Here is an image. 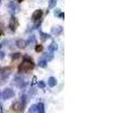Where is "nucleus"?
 <instances>
[{"mask_svg": "<svg viewBox=\"0 0 129 113\" xmlns=\"http://www.w3.org/2000/svg\"><path fill=\"white\" fill-rule=\"evenodd\" d=\"M5 58V53L4 52H0V59H4Z\"/></svg>", "mask_w": 129, "mask_h": 113, "instance_id": "393cba45", "label": "nucleus"}, {"mask_svg": "<svg viewBox=\"0 0 129 113\" xmlns=\"http://www.w3.org/2000/svg\"><path fill=\"white\" fill-rule=\"evenodd\" d=\"M59 13H60V10H59V9H58V8H57V9H56V10H54V16H57V15H58V14H59Z\"/></svg>", "mask_w": 129, "mask_h": 113, "instance_id": "b1692460", "label": "nucleus"}, {"mask_svg": "<svg viewBox=\"0 0 129 113\" xmlns=\"http://www.w3.org/2000/svg\"><path fill=\"white\" fill-rule=\"evenodd\" d=\"M0 94H1V98H2V100H9V98H13L14 96H15V92H14V89L10 88V87L5 88Z\"/></svg>", "mask_w": 129, "mask_h": 113, "instance_id": "7ed1b4c3", "label": "nucleus"}, {"mask_svg": "<svg viewBox=\"0 0 129 113\" xmlns=\"http://www.w3.org/2000/svg\"><path fill=\"white\" fill-rule=\"evenodd\" d=\"M40 37H41V40L44 42V41H47L48 39H50L51 36L49 35L48 33H44V32H42V31H40Z\"/></svg>", "mask_w": 129, "mask_h": 113, "instance_id": "2eb2a0df", "label": "nucleus"}, {"mask_svg": "<svg viewBox=\"0 0 129 113\" xmlns=\"http://www.w3.org/2000/svg\"><path fill=\"white\" fill-rule=\"evenodd\" d=\"M57 50H58V43H57V42H52L51 44L49 45V49H48V51L56 52Z\"/></svg>", "mask_w": 129, "mask_h": 113, "instance_id": "ddd939ff", "label": "nucleus"}, {"mask_svg": "<svg viewBox=\"0 0 129 113\" xmlns=\"http://www.w3.org/2000/svg\"><path fill=\"white\" fill-rule=\"evenodd\" d=\"M23 1H24V0H17V2H18V4H20V2H23Z\"/></svg>", "mask_w": 129, "mask_h": 113, "instance_id": "bb28decb", "label": "nucleus"}, {"mask_svg": "<svg viewBox=\"0 0 129 113\" xmlns=\"http://www.w3.org/2000/svg\"><path fill=\"white\" fill-rule=\"evenodd\" d=\"M34 49L36 52H42L43 51V45L42 44H35L34 45Z\"/></svg>", "mask_w": 129, "mask_h": 113, "instance_id": "6ab92c4d", "label": "nucleus"}, {"mask_svg": "<svg viewBox=\"0 0 129 113\" xmlns=\"http://www.w3.org/2000/svg\"><path fill=\"white\" fill-rule=\"evenodd\" d=\"M57 79L54 77H50L49 79H48V85H49L50 87H54V86H57Z\"/></svg>", "mask_w": 129, "mask_h": 113, "instance_id": "4468645a", "label": "nucleus"}, {"mask_svg": "<svg viewBox=\"0 0 129 113\" xmlns=\"http://www.w3.org/2000/svg\"><path fill=\"white\" fill-rule=\"evenodd\" d=\"M28 112L31 113H44V104L43 103H38L32 106H29Z\"/></svg>", "mask_w": 129, "mask_h": 113, "instance_id": "20e7f679", "label": "nucleus"}, {"mask_svg": "<svg viewBox=\"0 0 129 113\" xmlns=\"http://www.w3.org/2000/svg\"><path fill=\"white\" fill-rule=\"evenodd\" d=\"M13 85L18 88H24L25 85H26V82H25V78L22 77L20 75H17L13 80Z\"/></svg>", "mask_w": 129, "mask_h": 113, "instance_id": "f03ea898", "label": "nucleus"}, {"mask_svg": "<svg viewBox=\"0 0 129 113\" xmlns=\"http://www.w3.org/2000/svg\"><path fill=\"white\" fill-rule=\"evenodd\" d=\"M39 67H41V68H45L47 67V64H48V61L45 59H41L40 61H39Z\"/></svg>", "mask_w": 129, "mask_h": 113, "instance_id": "f3484780", "label": "nucleus"}, {"mask_svg": "<svg viewBox=\"0 0 129 113\" xmlns=\"http://www.w3.org/2000/svg\"><path fill=\"white\" fill-rule=\"evenodd\" d=\"M62 32H63L62 26H54V27H52L51 28V33L53 34L54 36H59Z\"/></svg>", "mask_w": 129, "mask_h": 113, "instance_id": "9d476101", "label": "nucleus"}, {"mask_svg": "<svg viewBox=\"0 0 129 113\" xmlns=\"http://www.w3.org/2000/svg\"><path fill=\"white\" fill-rule=\"evenodd\" d=\"M43 16V11L41 10V9H38V10H35L33 14H32V20L33 22H36V20L41 19Z\"/></svg>", "mask_w": 129, "mask_h": 113, "instance_id": "1a4fd4ad", "label": "nucleus"}, {"mask_svg": "<svg viewBox=\"0 0 129 113\" xmlns=\"http://www.w3.org/2000/svg\"><path fill=\"white\" fill-rule=\"evenodd\" d=\"M0 70H1V73H2V82H4V84H5L6 80H7V78H8L9 75H10L11 69L9 68V67H5V68L0 69Z\"/></svg>", "mask_w": 129, "mask_h": 113, "instance_id": "6e6552de", "label": "nucleus"}, {"mask_svg": "<svg viewBox=\"0 0 129 113\" xmlns=\"http://www.w3.org/2000/svg\"><path fill=\"white\" fill-rule=\"evenodd\" d=\"M0 5H1V0H0Z\"/></svg>", "mask_w": 129, "mask_h": 113, "instance_id": "cd10ccee", "label": "nucleus"}, {"mask_svg": "<svg viewBox=\"0 0 129 113\" xmlns=\"http://www.w3.org/2000/svg\"><path fill=\"white\" fill-rule=\"evenodd\" d=\"M38 86L40 87V88H44V87H45V83L43 82V80H40V82H38Z\"/></svg>", "mask_w": 129, "mask_h": 113, "instance_id": "412c9836", "label": "nucleus"}, {"mask_svg": "<svg viewBox=\"0 0 129 113\" xmlns=\"http://www.w3.org/2000/svg\"><path fill=\"white\" fill-rule=\"evenodd\" d=\"M25 106H26V105L23 104L20 101H17V102H15L13 105H11L10 109H11V111H14V112H23L25 109Z\"/></svg>", "mask_w": 129, "mask_h": 113, "instance_id": "39448f33", "label": "nucleus"}, {"mask_svg": "<svg viewBox=\"0 0 129 113\" xmlns=\"http://www.w3.org/2000/svg\"><path fill=\"white\" fill-rule=\"evenodd\" d=\"M53 53H54V52L48 51L47 53H45V56H44V59L47 60V61H51V60L53 59Z\"/></svg>", "mask_w": 129, "mask_h": 113, "instance_id": "dca6fc26", "label": "nucleus"}, {"mask_svg": "<svg viewBox=\"0 0 129 113\" xmlns=\"http://www.w3.org/2000/svg\"><path fill=\"white\" fill-rule=\"evenodd\" d=\"M18 25H19V23H18V19L14 15H11L10 20H9V29H10L11 32H16Z\"/></svg>", "mask_w": 129, "mask_h": 113, "instance_id": "423d86ee", "label": "nucleus"}, {"mask_svg": "<svg viewBox=\"0 0 129 113\" xmlns=\"http://www.w3.org/2000/svg\"><path fill=\"white\" fill-rule=\"evenodd\" d=\"M22 57V54L20 53H17V52H16V53H13V54H10V58H11V60H17V59H19V58Z\"/></svg>", "mask_w": 129, "mask_h": 113, "instance_id": "a211bd4d", "label": "nucleus"}, {"mask_svg": "<svg viewBox=\"0 0 129 113\" xmlns=\"http://www.w3.org/2000/svg\"><path fill=\"white\" fill-rule=\"evenodd\" d=\"M34 67H35V64H34L33 60L28 56H25L23 58V61L18 66V72H28V71L33 70Z\"/></svg>", "mask_w": 129, "mask_h": 113, "instance_id": "f257e3e1", "label": "nucleus"}, {"mask_svg": "<svg viewBox=\"0 0 129 113\" xmlns=\"http://www.w3.org/2000/svg\"><path fill=\"white\" fill-rule=\"evenodd\" d=\"M35 44H36V37L34 35H31L28 37V40L26 41V47H29V49H31V48H33Z\"/></svg>", "mask_w": 129, "mask_h": 113, "instance_id": "9b49d317", "label": "nucleus"}, {"mask_svg": "<svg viewBox=\"0 0 129 113\" xmlns=\"http://www.w3.org/2000/svg\"><path fill=\"white\" fill-rule=\"evenodd\" d=\"M8 9L9 11L11 13V15H15V14H17L18 11H19V6H18V4H16V2H9L8 4Z\"/></svg>", "mask_w": 129, "mask_h": 113, "instance_id": "0eeeda50", "label": "nucleus"}, {"mask_svg": "<svg viewBox=\"0 0 129 113\" xmlns=\"http://www.w3.org/2000/svg\"><path fill=\"white\" fill-rule=\"evenodd\" d=\"M0 84H4V82H2V73H1V70H0Z\"/></svg>", "mask_w": 129, "mask_h": 113, "instance_id": "5701e85b", "label": "nucleus"}, {"mask_svg": "<svg viewBox=\"0 0 129 113\" xmlns=\"http://www.w3.org/2000/svg\"><path fill=\"white\" fill-rule=\"evenodd\" d=\"M57 16H58L59 18H61V19H63V18H64V14L62 13V11H60V13H59V14H58V15H57Z\"/></svg>", "mask_w": 129, "mask_h": 113, "instance_id": "4be33fe9", "label": "nucleus"}, {"mask_svg": "<svg viewBox=\"0 0 129 113\" xmlns=\"http://www.w3.org/2000/svg\"><path fill=\"white\" fill-rule=\"evenodd\" d=\"M16 47L20 50L25 49V48H26V41L25 40H17L16 41Z\"/></svg>", "mask_w": 129, "mask_h": 113, "instance_id": "f8f14e48", "label": "nucleus"}, {"mask_svg": "<svg viewBox=\"0 0 129 113\" xmlns=\"http://www.w3.org/2000/svg\"><path fill=\"white\" fill-rule=\"evenodd\" d=\"M57 1H58V0H49V9L53 8V7L57 5ZM49 9H48V10H49Z\"/></svg>", "mask_w": 129, "mask_h": 113, "instance_id": "aec40b11", "label": "nucleus"}, {"mask_svg": "<svg viewBox=\"0 0 129 113\" xmlns=\"http://www.w3.org/2000/svg\"><path fill=\"white\" fill-rule=\"evenodd\" d=\"M0 112H4V107H2L1 104H0Z\"/></svg>", "mask_w": 129, "mask_h": 113, "instance_id": "a878e982", "label": "nucleus"}]
</instances>
